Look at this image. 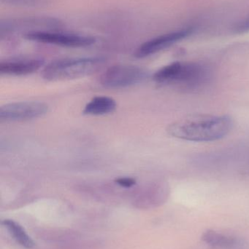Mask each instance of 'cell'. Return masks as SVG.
I'll return each instance as SVG.
<instances>
[{"instance_id":"4fadbf2b","label":"cell","mask_w":249,"mask_h":249,"mask_svg":"<svg viewBox=\"0 0 249 249\" xmlns=\"http://www.w3.org/2000/svg\"><path fill=\"white\" fill-rule=\"evenodd\" d=\"M115 182L124 188H130L136 184L135 179L131 177H120L115 180Z\"/></svg>"},{"instance_id":"8fae6325","label":"cell","mask_w":249,"mask_h":249,"mask_svg":"<svg viewBox=\"0 0 249 249\" xmlns=\"http://www.w3.org/2000/svg\"><path fill=\"white\" fill-rule=\"evenodd\" d=\"M2 224L20 245L26 249L33 248L35 243L19 224L10 219H5L3 221Z\"/></svg>"},{"instance_id":"ba28073f","label":"cell","mask_w":249,"mask_h":249,"mask_svg":"<svg viewBox=\"0 0 249 249\" xmlns=\"http://www.w3.org/2000/svg\"><path fill=\"white\" fill-rule=\"evenodd\" d=\"M45 64L40 58L12 60L0 63V74L5 75L22 76L38 71Z\"/></svg>"},{"instance_id":"5b68a950","label":"cell","mask_w":249,"mask_h":249,"mask_svg":"<svg viewBox=\"0 0 249 249\" xmlns=\"http://www.w3.org/2000/svg\"><path fill=\"white\" fill-rule=\"evenodd\" d=\"M62 26V22L55 18L26 17L1 20L0 32L2 37L4 35L20 30H26L27 32L34 31H55Z\"/></svg>"},{"instance_id":"9c48e42d","label":"cell","mask_w":249,"mask_h":249,"mask_svg":"<svg viewBox=\"0 0 249 249\" xmlns=\"http://www.w3.org/2000/svg\"><path fill=\"white\" fill-rule=\"evenodd\" d=\"M115 109L116 102L112 98L105 96H95L86 105L83 114L99 116L112 113Z\"/></svg>"},{"instance_id":"30bf717a","label":"cell","mask_w":249,"mask_h":249,"mask_svg":"<svg viewBox=\"0 0 249 249\" xmlns=\"http://www.w3.org/2000/svg\"><path fill=\"white\" fill-rule=\"evenodd\" d=\"M202 239L206 244L218 249H237L241 244L238 240L226 236L213 231H208L203 234Z\"/></svg>"},{"instance_id":"8992f818","label":"cell","mask_w":249,"mask_h":249,"mask_svg":"<svg viewBox=\"0 0 249 249\" xmlns=\"http://www.w3.org/2000/svg\"><path fill=\"white\" fill-rule=\"evenodd\" d=\"M48 112V106L43 102H20L7 104L0 109L1 121H24L36 119Z\"/></svg>"},{"instance_id":"5bb4252c","label":"cell","mask_w":249,"mask_h":249,"mask_svg":"<svg viewBox=\"0 0 249 249\" xmlns=\"http://www.w3.org/2000/svg\"><path fill=\"white\" fill-rule=\"evenodd\" d=\"M249 31V19H247L245 21L240 23L236 28H235V32L237 33H244V32Z\"/></svg>"},{"instance_id":"52a82bcc","label":"cell","mask_w":249,"mask_h":249,"mask_svg":"<svg viewBox=\"0 0 249 249\" xmlns=\"http://www.w3.org/2000/svg\"><path fill=\"white\" fill-rule=\"evenodd\" d=\"M191 33L190 29H185L156 36L140 45L134 52V55L137 58H146L185 39Z\"/></svg>"},{"instance_id":"277c9868","label":"cell","mask_w":249,"mask_h":249,"mask_svg":"<svg viewBox=\"0 0 249 249\" xmlns=\"http://www.w3.org/2000/svg\"><path fill=\"white\" fill-rule=\"evenodd\" d=\"M25 39L40 43L50 44L66 48H86L96 42L93 36L75 34L59 33L54 31H34L26 32Z\"/></svg>"},{"instance_id":"7c38bea8","label":"cell","mask_w":249,"mask_h":249,"mask_svg":"<svg viewBox=\"0 0 249 249\" xmlns=\"http://www.w3.org/2000/svg\"><path fill=\"white\" fill-rule=\"evenodd\" d=\"M7 5L23 7H43L49 5L51 0H0Z\"/></svg>"},{"instance_id":"7a4b0ae2","label":"cell","mask_w":249,"mask_h":249,"mask_svg":"<svg viewBox=\"0 0 249 249\" xmlns=\"http://www.w3.org/2000/svg\"><path fill=\"white\" fill-rule=\"evenodd\" d=\"M105 59L100 57L67 58L56 60L42 70V76L48 81H60L79 78L97 71Z\"/></svg>"},{"instance_id":"3957f363","label":"cell","mask_w":249,"mask_h":249,"mask_svg":"<svg viewBox=\"0 0 249 249\" xmlns=\"http://www.w3.org/2000/svg\"><path fill=\"white\" fill-rule=\"evenodd\" d=\"M146 70L133 65H115L108 68L100 77L106 89H122L143 83L148 77Z\"/></svg>"},{"instance_id":"6da1fadb","label":"cell","mask_w":249,"mask_h":249,"mask_svg":"<svg viewBox=\"0 0 249 249\" xmlns=\"http://www.w3.org/2000/svg\"><path fill=\"white\" fill-rule=\"evenodd\" d=\"M232 126V120L226 115H194L172 123L167 131L172 137L181 140L209 142L225 137Z\"/></svg>"}]
</instances>
